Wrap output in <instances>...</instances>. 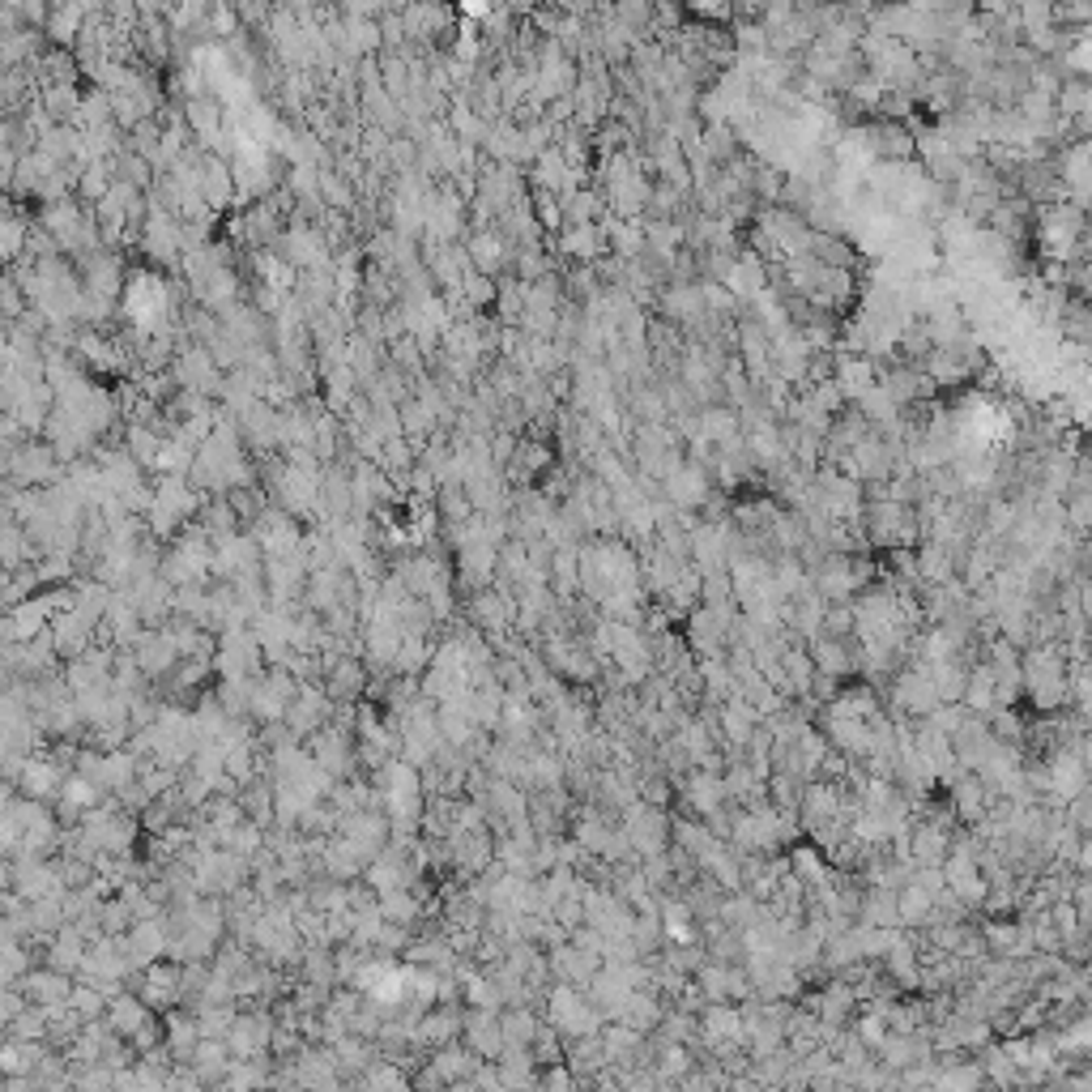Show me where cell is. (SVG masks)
Wrapping results in <instances>:
<instances>
[{
  "instance_id": "obj_16",
  "label": "cell",
  "mask_w": 1092,
  "mask_h": 1092,
  "mask_svg": "<svg viewBox=\"0 0 1092 1092\" xmlns=\"http://www.w3.org/2000/svg\"><path fill=\"white\" fill-rule=\"evenodd\" d=\"M415 871H419V862H410L406 854H397V849L389 845L385 854H380L376 862H367V884L376 888V897L380 892H393V888H410V879H415Z\"/></svg>"
},
{
  "instance_id": "obj_7",
  "label": "cell",
  "mask_w": 1092,
  "mask_h": 1092,
  "mask_svg": "<svg viewBox=\"0 0 1092 1092\" xmlns=\"http://www.w3.org/2000/svg\"><path fill=\"white\" fill-rule=\"evenodd\" d=\"M333 713V696L324 687H311V683H300V696L287 708V730L295 739H311L316 730H324V721Z\"/></svg>"
},
{
  "instance_id": "obj_30",
  "label": "cell",
  "mask_w": 1092,
  "mask_h": 1092,
  "mask_svg": "<svg viewBox=\"0 0 1092 1092\" xmlns=\"http://www.w3.org/2000/svg\"><path fill=\"white\" fill-rule=\"evenodd\" d=\"M943 854H947V836H943V828L921 824V828L913 832V858L921 862V867H934V862H939Z\"/></svg>"
},
{
  "instance_id": "obj_25",
  "label": "cell",
  "mask_w": 1092,
  "mask_h": 1092,
  "mask_svg": "<svg viewBox=\"0 0 1092 1092\" xmlns=\"http://www.w3.org/2000/svg\"><path fill=\"white\" fill-rule=\"evenodd\" d=\"M380 913L389 921H402V926H415L423 917V905L410 888H393V892H380Z\"/></svg>"
},
{
  "instance_id": "obj_1",
  "label": "cell",
  "mask_w": 1092,
  "mask_h": 1092,
  "mask_svg": "<svg viewBox=\"0 0 1092 1092\" xmlns=\"http://www.w3.org/2000/svg\"><path fill=\"white\" fill-rule=\"evenodd\" d=\"M546 1020L555 1025L563 1037L576 1041V1037H593L602 1032V1007L585 999V986H572V982H559L555 990H546Z\"/></svg>"
},
{
  "instance_id": "obj_23",
  "label": "cell",
  "mask_w": 1092,
  "mask_h": 1092,
  "mask_svg": "<svg viewBox=\"0 0 1092 1092\" xmlns=\"http://www.w3.org/2000/svg\"><path fill=\"white\" fill-rule=\"evenodd\" d=\"M461 1032V1016H457V1007H439V1012H423L419 1020V1029H415V1041L419 1045H427V1049H439V1045H448L452 1037Z\"/></svg>"
},
{
  "instance_id": "obj_36",
  "label": "cell",
  "mask_w": 1092,
  "mask_h": 1092,
  "mask_svg": "<svg viewBox=\"0 0 1092 1092\" xmlns=\"http://www.w3.org/2000/svg\"><path fill=\"white\" fill-rule=\"evenodd\" d=\"M363 1084H372V1088H402V1084H410V1075L406 1071H397V1067H389V1062H372V1067H367V1075H363Z\"/></svg>"
},
{
  "instance_id": "obj_34",
  "label": "cell",
  "mask_w": 1092,
  "mask_h": 1092,
  "mask_svg": "<svg viewBox=\"0 0 1092 1092\" xmlns=\"http://www.w3.org/2000/svg\"><path fill=\"white\" fill-rule=\"evenodd\" d=\"M670 495L678 504H696V500H704V478L696 470H678L670 478Z\"/></svg>"
},
{
  "instance_id": "obj_35",
  "label": "cell",
  "mask_w": 1092,
  "mask_h": 1092,
  "mask_svg": "<svg viewBox=\"0 0 1092 1092\" xmlns=\"http://www.w3.org/2000/svg\"><path fill=\"white\" fill-rule=\"evenodd\" d=\"M662 917H666V934H670V939H678V943L691 939V910L687 905H666Z\"/></svg>"
},
{
  "instance_id": "obj_2",
  "label": "cell",
  "mask_w": 1092,
  "mask_h": 1092,
  "mask_svg": "<svg viewBox=\"0 0 1092 1092\" xmlns=\"http://www.w3.org/2000/svg\"><path fill=\"white\" fill-rule=\"evenodd\" d=\"M470 687H474V666H470V658H465L461 636H452V641L435 645L431 666L423 670V691H427L435 704H444V700H452V696H465Z\"/></svg>"
},
{
  "instance_id": "obj_19",
  "label": "cell",
  "mask_w": 1092,
  "mask_h": 1092,
  "mask_svg": "<svg viewBox=\"0 0 1092 1092\" xmlns=\"http://www.w3.org/2000/svg\"><path fill=\"white\" fill-rule=\"evenodd\" d=\"M26 995H31V1003H39V1007H48V1003H64L68 995H73V977L68 973H61V969H52V964H44V969H31L18 982Z\"/></svg>"
},
{
  "instance_id": "obj_3",
  "label": "cell",
  "mask_w": 1092,
  "mask_h": 1092,
  "mask_svg": "<svg viewBox=\"0 0 1092 1092\" xmlns=\"http://www.w3.org/2000/svg\"><path fill=\"white\" fill-rule=\"evenodd\" d=\"M196 504H201V500H196L192 487H188V482H183L180 474L163 478L159 487H154L150 508H146V521H150L154 538H176V534L183 530V521L196 513Z\"/></svg>"
},
{
  "instance_id": "obj_32",
  "label": "cell",
  "mask_w": 1092,
  "mask_h": 1092,
  "mask_svg": "<svg viewBox=\"0 0 1092 1092\" xmlns=\"http://www.w3.org/2000/svg\"><path fill=\"white\" fill-rule=\"evenodd\" d=\"M721 782L717 777H696V782L687 786V802L696 806V811H704V815H717V802H721Z\"/></svg>"
},
{
  "instance_id": "obj_27",
  "label": "cell",
  "mask_w": 1092,
  "mask_h": 1092,
  "mask_svg": "<svg viewBox=\"0 0 1092 1092\" xmlns=\"http://www.w3.org/2000/svg\"><path fill=\"white\" fill-rule=\"evenodd\" d=\"M431 654H435V649H427V636L406 632L402 649H397L393 670H397V674H419V670H427V666H431Z\"/></svg>"
},
{
  "instance_id": "obj_4",
  "label": "cell",
  "mask_w": 1092,
  "mask_h": 1092,
  "mask_svg": "<svg viewBox=\"0 0 1092 1092\" xmlns=\"http://www.w3.org/2000/svg\"><path fill=\"white\" fill-rule=\"evenodd\" d=\"M261 662H265V649L257 641L252 628H231V632H218V649H214V666L222 678L231 674H248V678H261Z\"/></svg>"
},
{
  "instance_id": "obj_17",
  "label": "cell",
  "mask_w": 1092,
  "mask_h": 1092,
  "mask_svg": "<svg viewBox=\"0 0 1092 1092\" xmlns=\"http://www.w3.org/2000/svg\"><path fill=\"white\" fill-rule=\"evenodd\" d=\"M107 1025L116 1029L124 1041H133L141 1029L154 1025V1007L141 995H124V990H120V995L111 999V1007H107Z\"/></svg>"
},
{
  "instance_id": "obj_29",
  "label": "cell",
  "mask_w": 1092,
  "mask_h": 1092,
  "mask_svg": "<svg viewBox=\"0 0 1092 1092\" xmlns=\"http://www.w3.org/2000/svg\"><path fill=\"white\" fill-rule=\"evenodd\" d=\"M235 1003H226V1007H201L196 1012V1025H201V1037H218L226 1041L231 1037V1029H235Z\"/></svg>"
},
{
  "instance_id": "obj_12",
  "label": "cell",
  "mask_w": 1092,
  "mask_h": 1092,
  "mask_svg": "<svg viewBox=\"0 0 1092 1092\" xmlns=\"http://www.w3.org/2000/svg\"><path fill=\"white\" fill-rule=\"evenodd\" d=\"M307 751L337 777V782H342V777L350 773V760H354V756H350V726H337V721H333V726L316 730V734L307 739Z\"/></svg>"
},
{
  "instance_id": "obj_8",
  "label": "cell",
  "mask_w": 1092,
  "mask_h": 1092,
  "mask_svg": "<svg viewBox=\"0 0 1092 1092\" xmlns=\"http://www.w3.org/2000/svg\"><path fill=\"white\" fill-rule=\"evenodd\" d=\"M180 964V960H176ZM176 964H163V960H154L150 969H141L137 973V982L141 990L137 995L146 999L154 1012H172V1007L183 1003V969H176Z\"/></svg>"
},
{
  "instance_id": "obj_6",
  "label": "cell",
  "mask_w": 1092,
  "mask_h": 1092,
  "mask_svg": "<svg viewBox=\"0 0 1092 1092\" xmlns=\"http://www.w3.org/2000/svg\"><path fill=\"white\" fill-rule=\"evenodd\" d=\"M68 777H73V764L64 769V764L52 760V756H26L22 773H18V789L26 793V798L52 802V798H61V789H64Z\"/></svg>"
},
{
  "instance_id": "obj_9",
  "label": "cell",
  "mask_w": 1092,
  "mask_h": 1092,
  "mask_svg": "<svg viewBox=\"0 0 1092 1092\" xmlns=\"http://www.w3.org/2000/svg\"><path fill=\"white\" fill-rule=\"evenodd\" d=\"M133 658H137L141 670H146V678H167V674L176 670V662H180V649H176L172 632H167L163 623H159V628L150 623V628L133 641Z\"/></svg>"
},
{
  "instance_id": "obj_20",
  "label": "cell",
  "mask_w": 1092,
  "mask_h": 1092,
  "mask_svg": "<svg viewBox=\"0 0 1092 1092\" xmlns=\"http://www.w3.org/2000/svg\"><path fill=\"white\" fill-rule=\"evenodd\" d=\"M324 691H329L333 700H359L363 691H367V666L359 662V658H337L333 666H329V678H324Z\"/></svg>"
},
{
  "instance_id": "obj_18",
  "label": "cell",
  "mask_w": 1092,
  "mask_h": 1092,
  "mask_svg": "<svg viewBox=\"0 0 1092 1092\" xmlns=\"http://www.w3.org/2000/svg\"><path fill=\"white\" fill-rule=\"evenodd\" d=\"M163 1029H167V1049H172V1058L180 1062V1067H188L192 1054H196V1045H201V1025H196V1016L188 1012H163Z\"/></svg>"
},
{
  "instance_id": "obj_14",
  "label": "cell",
  "mask_w": 1092,
  "mask_h": 1092,
  "mask_svg": "<svg viewBox=\"0 0 1092 1092\" xmlns=\"http://www.w3.org/2000/svg\"><path fill=\"white\" fill-rule=\"evenodd\" d=\"M129 316L137 320V324H159L163 316H167V307H172V300H167V287L163 282H154V278H146V274H137L133 282H129Z\"/></svg>"
},
{
  "instance_id": "obj_37",
  "label": "cell",
  "mask_w": 1092,
  "mask_h": 1092,
  "mask_svg": "<svg viewBox=\"0 0 1092 1092\" xmlns=\"http://www.w3.org/2000/svg\"><path fill=\"white\" fill-rule=\"evenodd\" d=\"M543 1084H550V1088H572V1071H563L559 1062H550L546 1075H543Z\"/></svg>"
},
{
  "instance_id": "obj_38",
  "label": "cell",
  "mask_w": 1092,
  "mask_h": 1092,
  "mask_svg": "<svg viewBox=\"0 0 1092 1092\" xmlns=\"http://www.w3.org/2000/svg\"><path fill=\"white\" fill-rule=\"evenodd\" d=\"M1084 867H1092V845L1084 849Z\"/></svg>"
},
{
  "instance_id": "obj_24",
  "label": "cell",
  "mask_w": 1092,
  "mask_h": 1092,
  "mask_svg": "<svg viewBox=\"0 0 1092 1092\" xmlns=\"http://www.w3.org/2000/svg\"><path fill=\"white\" fill-rule=\"evenodd\" d=\"M897 704L910 713H930L939 704V687H934V670H913L897 683Z\"/></svg>"
},
{
  "instance_id": "obj_10",
  "label": "cell",
  "mask_w": 1092,
  "mask_h": 1092,
  "mask_svg": "<svg viewBox=\"0 0 1092 1092\" xmlns=\"http://www.w3.org/2000/svg\"><path fill=\"white\" fill-rule=\"evenodd\" d=\"M470 623L487 636H508L517 623V598L504 589H478L470 602Z\"/></svg>"
},
{
  "instance_id": "obj_5",
  "label": "cell",
  "mask_w": 1092,
  "mask_h": 1092,
  "mask_svg": "<svg viewBox=\"0 0 1092 1092\" xmlns=\"http://www.w3.org/2000/svg\"><path fill=\"white\" fill-rule=\"evenodd\" d=\"M252 538L261 543L265 559L300 555V550H303V534H300V525L291 521L287 508H261V513H257V525H252Z\"/></svg>"
},
{
  "instance_id": "obj_26",
  "label": "cell",
  "mask_w": 1092,
  "mask_h": 1092,
  "mask_svg": "<svg viewBox=\"0 0 1092 1092\" xmlns=\"http://www.w3.org/2000/svg\"><path fill=\"white\" fill-rule=\"evenodd\" d=\"M721 730L730 734V743H751L756 739V704L730 700L726 713H721Z\"/></svg>"
},
{
  "instance_id": "obj_22",
  "label": "cell",
  "mask_w": 1092,
  "mask_h": 1092,
  "mask_svg": "<svg viewBox=\"0 0 1092 1092\" xmlns=\"http://www.w3.org/2000/svg\"><path fill=\"white\" fill-rule=\"evenodd\" d=\"M48 1049L31 1041V1037H9L5 1049H0V1075H39Z\"/></svg>"
},
{
  "instance_id": "obj_31",
  "label": "cell",
  "mask_w": 1092,
  "mask_h": 1092,
  "mask_svg": "<svg viewBox=\"0 0 1092 1092\" xmlns=\"http://www.w3.org/2000/svg\"><path fill=\"white\" fill-rule=\"evenodd\" d=\"M31 969H35V956H26L22 934H5V986L9 982H22Z\"/></svg>"
},
{
  "instance_id": "obj_11",
  "label": "cell",
  "mask_w": 1092,
  "mask_h": 1092,
  "mask_svg": "<svg viewBox=\"0 0 1092 1092\" xmlns=\"http://www.w3.org/2000/svg\"><path fill=\"white\" fill-rule=\"evenodd\" d=\"M274 1032H278V1025L265 1012H239L226 1045H231L235 1058H261L274 1049Z\"/></svg>"
},
{
  "instance_id": "obj_33",
  "label": "cell",
  "mask_w": 1092,
  "mask_h": 1092,
  "mask_svg": "<svg viewBox=\"0 0 1092 1092\" xmlns=\"http://www.w3.org/2000/svg\"><path fill=\"white\" fill-rule=\"evenodd\" d=\"M815 666L819 670H828V674H845L849 666H854V658L845 654L841 641H828L824 636V641H815Z\"/></svg>"
},
{
  "instance_id": "obj_13",
  "label": "cell",
  "mask_w": 1092,
  "mask_h": 1092,
  "mask_svg": "<svg viewBox=\"0 0 1092 1092\" xmlns=\"http://www.w3.org/2000/svg\"><path fill=\"white\" fill-rule=\"evenodd\" d=\"M461 1037H465V1045L474 1049L478 1058H487V1062H495L504 1054V1025H500V1016L495 1012H482V1007H474L470 1012V1020H465L461 1025Z\"/></svg>"
},
{
  "instance_id": "obj_15",
  "label": "cell",
  "mask_w": 1092,
  "mask_h": 1092,
  "mask_svg": "<svg viewBox=\"0 0 1092 1092\" xmlns=\"http://www.w3.org/2000/svg\"><path fill=\"white\" fill-rule=\"evenodd\" d=\"M623 832L636 854H662L666 849V819L658 811H645V806H628V819H623Z\"/></svg>"
},
{
  "instance_id": "obj_21",
  "label": "cell",
  "mask_w": 1092,
  "mask_h": 1092,
  "mask_svg": "<svg viewBox=\"0 0 1092 1092\" xmlns=\"http://www.w3.org/2000/svg\"><path fill=\"white\" fill-rule=\"evenodd\" d=\"M231 1062H235L231 1045L218 1041V1037H201V1045H196V1054H192L188 1067L201 1075V1084H222L226 1071H231Z\"/></svg>"
},
{
  "instance_id": "obj_28",
  "label": "cell",
  "mask_w": 1092,
  "mask_h": 1092,
  "mask_svg": "<svg viewBox=\"0 0 1092 1092\" xmlns=\"http://www.w3.org/2000/svg\"><path fill=\"white\" fill-rule=\"evenodd\" d=\"M500 1025H504V1041L508 1045H534V1037H538V1020H534V1012L530 1007H508V1012L500 1016Z\"/></svg>"
}]
</instances>
